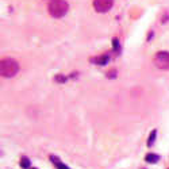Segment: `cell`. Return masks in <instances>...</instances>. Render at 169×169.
Instances as JSON below:
<instances>
[{"instance_id": "cell-6", "label": "cell", "mask_w": 169, "mask_h": 169, "mask_svg": "<svg viewBox=\"0 0 169 169\" xmlns=\"http://www.w3.org/2000/svg\"><path fill=\"white\" fill-rule=\"evenodd\" d=\"M145 160H146V162H150V164H156L157 161L160 160V157L157 156V154H153V153H150V154H146Z\"/></svg>"}, {"instance_id": "cell-10", "label": "cell", "mask_w": 169, "mask_h": 169, "mask_svg": "<svg viewBox=\"0 0 169 169\" xmlns=\"http://www.w3.org/2000/svg\"><path fill=\"white\" fill-rule=\"evenodd\" d=\"M156 134H157L156 130H153L152 133H150V137H149V140H148V145H149V146L153 145V142H154V140H156Z\"/></svg>"}, {"instance_id": "cell-12", "label": "cell", "mask_w": 169, "mask_h": 169, "mask_svg": "<svg viewBox=\"0 0 169 169\" xmlns=\"http://www.w3.org/2000/svg\"><path fill=\"white\" fill-rule=\"evenodd\" d=\"M115 76V70H112L111 73H108V77H114Z\"/></svg>"}, {"instance_id": "cell-5", "label": "cell", "mask_w": 169, "mask_h": 169, "mask_svg": "<svg viewBox=\"0 0 169 169\" xmlns=\"http://www.w3.org/2000/svg\"><path fill=\"white\" fill-rule=\"evenodd\" d=\"M108 61H110V56L108 54H101V56H97V57L91 58V62H95L97 65H107Z\"/></svg>"}, {"instance_id": "cell-2", "label": "cell", "mask_w": 169, "mask_h": 169, "mask_svg": "<svg viewBox=\"0 0 169 169\" xmlns=\"http://www.w3.org/2000/svg\"><path fill=\"white\" fill-rule=\"evenodd\" d=\"M68 10H69V4L65 0H51L47 6L49 14L53 18H62L65 16Z\"/></svg>"}, {"instance_id": "cell-7", "label": "cell", "mask_w": 169, "mask_h": 169, "mask_svg": "<svg viewBox=\"0 0 169 169\" xmlns=\"http://www.w3.org/2000/svg\"><path fill=\"white\" fill-rule=\"evenodd\" d=\"M50 160L53 161V162H56V165H57V169H69L66 167L65 164H62V162H60V161L57 160V157H54V156H51L50 157Z\"/></svg>"}, {"instance_id": "cell-11", "label": "cell", "mask_w": 169, "mask_h": 169, "mask_svg": "<svg viewBox=\"0 0 169 169\" xmlns=\"http://www.w3.org/2000/svg\"><path fill=\"white\" fill-rule=\"evenodd\" d=\"M54 80L57 81V82H65V81H66V76H62V74H57Z\"/></svg>"}, {"instance_id": "cell-13", "label": "cell", "mask_w": 169, "mask_h": 169, "mask_svg": "<svg viewBox=\"0 0 169 169\" xmlns=\"http://www.w3.org/2000/svg\"><path fill=\"white\" fill-rule=\"evenodd\" d=\"M31 169H38V168H31Z\"/></svg>"}, {"instance_id": "cell-4", "label": "cell", "mask_w": 169, "mask_h": 169, "mask_svg": "<svg viewBox=\"0 0 169 169\" xmlns=\"http://www.w3.org/2000/svg\"><path fill=\"white\" fill-rule=\"evenodd\" d=\"M114 6V0H93V8L97 12H107Z\"/></svg>"}, {"instance_id": "cell-8", "label": "cell", "mask_w": 169, "mask_h": 169, "mask_svg": "<svg viewBox=\"0 0 169 169\" xmlns=\"http://www.w3.org/2000/svg\"><path fill=\"white\" fill-rule=\"evenodd\" d=\"M20 168H23V169L30 168V160L27 158V157H22L20 158Z\"/></svg>"}, {"instance_id": "cell-1", "label": "cell", "mask_w": 169, "mask_h": 169, "mask_svg": "<svg viewBox=\"0 0 169 169\" xmlns=\"http://www.w3.org/2000/svg\"><path fill=\"white\" fill-rule=\"evenodd\" d=\"M19 72V64L15 61L14 58H3L0 62V73L3 77H14L15 74Z\"/></svg>"}, {"instance_id": "cell-9", "label": "cell", "mask_w": 169, "mask_h": 169, "mask_svg": "<svg viewBox=\"0 0 169 169\" xmlns=\"http://www.w3.org/2000/svg\"><path fill=\"white\" fill-rule=\"evenodd\" d=\"M112 50H114L115 53H119V51H121V46H119V39L118 38L112 39Z\"/></svg>"}, {"instance_id": "cell-3", "label": "cell", "mask_w": 169, "mask_h": 169, "mask_svg": "<svg viewBox=\"0 0 169 169\" xmlns=\"http://www.w3.org/2000/svg\"><path fill=\"white\" fill-rule=\"evenodd\" d=\"M154 65L161 70H169V51H158L156 53L154 58Z\"/></svg>"}]
</instances>
